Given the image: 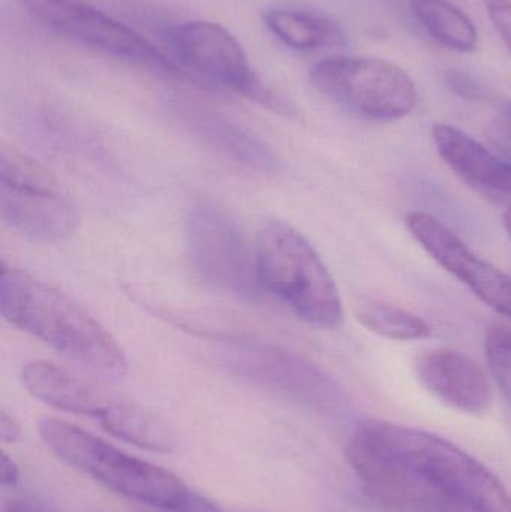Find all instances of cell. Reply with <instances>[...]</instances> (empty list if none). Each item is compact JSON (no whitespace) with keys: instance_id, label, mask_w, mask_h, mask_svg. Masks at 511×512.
Wrapping results in <instances>:
<instances>
[{"instance_id":"obj_29","label":"cell","mask_w":511,"mask_h":512,"mask_svg":"<svg viewBox=\"0 0 511 512\" xmlns=\"http://www.w3.org/2000/svg\"><path fill=\"white\" fill-rule=\"evenodd\" d=\"M504 110H506L507 119H509L511 122V102H507L506 108H504Z\"/></svg>"},{"instance_id":"obj_11","label":"cell","mask_w":511,"mask_h":512,"mask_svg":"<svg viewBox=\"0 0 511 512\" xmlns=\"http://www.w3.org/2000/svg\"><path fill=\"white\" fill-rule=\"evenodd\" d=\"M411 236L483 303L511 319V276L474 254L452 230L425 212L408 215Z\"/></svg>"},{"instance_id":"obj_27","label":"cell","mask_w":511,"mask_h":512,"mask_svg":"<svg viewBox=\"0 0 511 512\" xmlns=\"http://www.w3.org/2000/svg\"><path fill=\"white\" fill-rule=\"evenodd\" d=\"M20 480V469H18L17 463L8 456V454H2V484L5 487H14L15 484Z\"/></svg>"},{"instance_id":"obj_28","label":"cell","mask_w":511,"mask_h":512,"mask_svg":"<svg viewBox=\"0 0 511 512\" xmlns=\"http://www.w3.org/2000/svg\"><path fill=\"white\" fill-rule=\"evenodd\" d=\"M504 224H506V230L511 239V209H507L506 215H504Z\"/></svg>"},{"instance_id":"obj_26","label":"cell","mask_w":511,"mask_h":512,"mask_svg":"<svg viewBox=\"0 0 511 512\" xmlns=\"http://www.w3.org/2000/svg\"><path fill=\"white\" fill-rule=\"evenodd\" d=\"M0 435L5 444H15L21 438L20 424L6 411H2L0 414Z\"/></svg>"},{"instance_id":"obj_2","label":"cell","mask_w":511,"mask_h":512,"mask_svg":"<svg viewBox=\"0 0 511 512\" xmlns=\"http://www.w3.org/2000/svg\"><path fill=\"white\" fill-rule=\"evenodd\" d=\"M0 310L6 321L93 375L113 381L128 373L117 340L71 297L26 271L3 264Z\"/></svg>"},{"instance_id":"obj_5","label":"cell","mask_w":511,"mask_h":512,"mask_svg":"<svg viewBox=\"0 0 511 512\" xmlns=\"http://www.w3.org/2000/svg\"><path fill=\"white\" fill-rule=\"evenodd\" d=\"M212 340L216 360L245 381L320 414L344 405V393L335 379L296 352L227 334H213Z\"/></svg>"},{"instance_id":"obj_18","label":"cell","mask_w":511,"mask_h":512,"mask_svg":"<svg viewBox=\"0 0 511 512\" xmlns=\"http://www.w3.org/2000/svg\"><path fill=\"white\" fill-rule=\"evenodd\" d=\"M411 9L423 29L450 50L470 53L479 44L471 18L449 0H411Z\"/></svg>"},{"instance_id":"obj_25","label":"cell","mask_w":511,"mask_h":512,"mask_svg":"<svg viewBox=\"0 0 511 512\" xmlns=\"http://www.w3.org/2000/svg\"><path fill=\"white\" fill-rule=\"evenodd\" d=\"M3 512H57L44 502L29 498H14L6 502Z\"/></svg>"},{"instance_id":"obj_7","label":"cell","mask_w":511,"mask_h":512,"mask_svg":"<svg viewBox=\"0 0 511 512\" xmlns=\"http://www.w3.org/2000/svg\"><path fill=\"white\" fill-rule=\"evenodd\" d=\"M167 39L180 68L275 113L285 116L294 113L290 99L261 80L239 39L221 24L186 21L171 27Z\"/></svg>"},{"instance_id":"obj_6","label":"cell","mask_w":511,"mask_h":512,"mask_svg":"<svg viewBox=\"0 0 511 512\" xmlns=\"http://www.w3.org/2000/svg\"><path fill=\"white\" fill-rule=\"evenodd\" d=\"M0 213L9 227L42 243L62 242L80 222L74 201L59 182L5 144L0 149Z\"/></svg>"},{"instance_id":"obj_9","label":"cell","mask_w":511,"mask_h":512,"mask_svg":"<svg viewBox=\"0 0 511 512\" xmlns=\"http://www.w3.org/2000/svg\"><path fill=\"white\" fill-rule=\"evenodd\" d=\"M192 265L204 282L242 300L261 301L264 288L236 221L216 204H195L188 218Z\"/></svg>"},{"instance_id":"obj_13","label":"cell","mask_w":511,"mask_h":512,"mask_svg":"<svg viewBox=\"0 0 511 512\" xmlns=\"http://www.w3.org/2000/svg\"><path fill=\"white\" fill-rule=\"evenodd\" d=\"M441 158L474 191L511 209V164L479 141L450 125L432 129Z\"/></svg>"},{"instance_id":"obj_15","label":"cell","mask_w":511,"mask_h":512,"mask_svg":"<svg viewBox=\"0 0 511 512\" xmlns=\"http://www.w3.org/2000/svg\"><path fill=\"white\" fill-rule=\"evenodd\" d=\"M99 423L114 438L141 450L162 454L176 450V436L168 424L132 400L116 396Z\"/></svg>"},{"instance_id":"obj_21","label":"cell","mask_w":511,"mask_h":512,"mask_svg":"<svg viewBox=\"0 0 511 512\" xmlns=\"http://www.w3.org/2000/svg\"><path fill=\"white\" fill-rule=\"evenodd\" d=\"M443 81L450 92L467 101H488L489 92L482 83L468 72L459 69H446L443 72Z\"/></svg>"},{"instance_id":"obj_17","label":"cell","mask_w":511,"mask_h":512,"mask_svg":"<svg viewBox=\"0 0 511 512\" xmlns=\"http://www.w3.org/2000/svg\"><path fill=\"white\" fill-rule=\"evenodd\" d=\"M264 24L276 39L291 50L315 51L341 41L338 24L323 15L296 8L267 9Z\"/></svg>"},{"instance_id":"obj_8","label":"cell","mask_w":511,"mask_h":512,"mask_svg":"<svg viewBox=\"0 0 511 512\" xmlns=\"http://www.w3.org/2000/svg\"><path fill=\"white\" fill-rule=\"evenodd\" d=\"M324 96L360 119L393 122L416 108L413 78L395 63L375 57H332L311 71Z\"/></svg>"},{"instance_id":"obj_4","label":"cell","mask_w":511,"mask_h":512,"mask_svg":"<svg viewBox=\"0 0 511 512\" xmlns=\"http://www.w3.org/2000/svg\"><path fill=\"white\" fill-rule=\"evenodd\" d=\"M39 435L48 450L66 465L129 501L167 511L188 490L173 472L129 456L66 421L42 420Z\"/></svg>"},{"instance_id":"obj_14","label":"cell","mask_w":511,"mask_h":512,"mask_svg":"<svg viewBox=\"0 0 511 512\" xmlns=\"http://www.w3.org/2000/svg\"><path fill=\"white\" fill-rule=\"evenodd\" d=\"M21 382L35 399L69 414L101 420L116 396L48 361H32L21 370Z\"/></svg>"},{"instance_id":"obj_12","label":"cell","mask_w":511,"mask_h":512,"mask_svg":"<svg viewBox=\"0 0 511 512\" xmlns=\"http://www.w3.org/2000/svg\"><path fill=\"white\" fill-rule=\"evenodd\" d=\"M416 375L426 391L456 411L479 417L491 409L492 390L485 372L461 352H425L416 360Z\"/></svg>"},{"instance_id":"obj_1","label":"cell","mask_w":511,"mask_h":512,"mask_svg":"<svg viewBox=\"0 0 511 512\" xmlns=\"http://www.w3.org/2000/svg\"><path fill=\"white\" fill-rule=\"evenodd\" d=\"M345 457L366 492L393 510L511 512L509 492L497 475L425 430L362 421L348 439Z\"/></svg>"},{"instance_id":"obj_22","label":"cell","mask_w":511,"mask_h":512,"mask_svg":"<svg viewBox=\"0 0 511 512\" xmlns=\"http://www.w3.org/2000/svg\"><path fill=\"white\" fill-rule=\"evenodd\" d=\"M488 14L511 53V0H489Z\"/></svg>"},{"instance_id":"obj_24","label":"cell","mask_w":511,"mask_h":512,"mask_svg":"<svg viewBox=\"0 0 511 512\" xmlns=\"http://www.w3.org/2000/svg\"><path fill=\"white\" fill-rule=\"evenodd\" d=\"M489 140L500 153L501 158L511 164V122L509 119L491 123L488 128Z\"/></svg>"},{"instance_id":"obj_19","label":"cell","mask_w":511,"mask_h":512,"mask_svg":"<svg viewBox=\"0 0 511 512\" xmlns=\"http://www.w3.org/2000/svg\"><path fill=\"white\" fill-rule=\"evenodd\" d=\"M354 313L363 327L384 339L408 342L426 339L432 334L431 325L416 313L375 298H357Z\"/></svg>"},{"instance_id":"obj_20","label":"cell","mask_w":511,"mask_h":512,"mask_svg":"<svg viewBox=\"0 0 511 512\" xmlns=\"http://www.w3.org/2000/svg\"><path fill=\"white\" fill-rule=\"evenodd\" d=\"M485 346L492 378L511 403V331L494 328L489 331Z\"/></svg>"},{"instance_id":"obj_3","label":"cell","mask_w":511,"mask_h":512,"mask_svg":"<svg viewBox=\"0 0 511 512\" xmlns=\"http://www.w3.org/2000/svg\"><path fill=\"white\" fill-rule=\"evenodd\" d=\"M258 276L264 291L287 304L312 327L342 322V301L332 274L308 240L282 221L261 227L257 240Z\"/></svg>"},{"instance_id":"obj_10","label":"cell","mask_w":511,"mask_h":512,"mask_svg":"<svg viewBox=\"0 0 511 512\" xmlns=\"http://www.w3.org/2000/svg\"><path fill=\"white\" fill-rule=\"evenodd\" d=\"M27 14L57 36L135 65L176 74L177 65L132 27L86 0H20Z\"/></svg>"},{"instance_id":"obj_16","label":"cell","mask_w":511,"mask_h":512,"mask_svg":"<svg viewBox=\"0 0 511 512\" xmlns=\"http://www.w3.org/2000/svg\"><path fill=\"white\" fill-rule=\"evenodd\" d=\"M195 134L210 147L221 152L237 164L245 165L260 173L278 171L279 159L260 138L236 123L218 116H198L192 122Z\"/></svg>"},{"instance_id":"obj_23","label":"cell","mask_w":511,"mask_h":512,"mask_svg":"<svg viewBox=\"0 0 511 512\" xmlns=\"http://www.w3.org/2000/svg\"><path fill=\"white\" fill-rule=\"evenodd\" d=\"M164 512H225L215 502L204 498L200 493L186 490L185 495L179 499L176 505Z\"/></svg>"}]
</instances>
